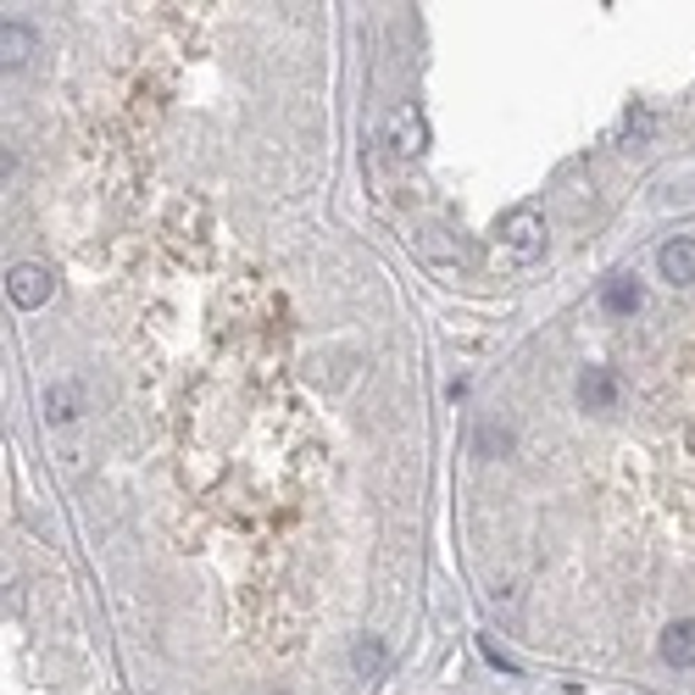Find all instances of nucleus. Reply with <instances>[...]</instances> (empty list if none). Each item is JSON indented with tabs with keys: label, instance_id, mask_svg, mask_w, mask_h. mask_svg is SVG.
Returning <instances> with one entry per match:
<instances>
[{
	"label": "nucleus",
	"instance_id": "7",
	"mask_svg": "<svg viewBox=\"0 0 695 695\" xmlns=\"http://www.w3.org/2000/svg\"><path fill=\"white\" fill-rule=\"evenodd\" d=\"M78 412H84V390L78 384H51L45 390V417H51V424H73Z\"/></svg>",
	"mask_w": 695,
	"mask_h": 695
},
{
	"label": "nucleus",
	"instance_id": "10",
	"mask_svg": "<svg viewBox=\"0 0 695 695\" xmlns=\"http://www.w3.org/2000/svg\"><path fill=\"white\" fill-rule=\"evenodd\" d=\"M351 662H356V673H367V679H374L384 662H390V652H384V640H362L356 645V652H351Z\"/></svg>",
	"mask_w": 695,
	"mask_h": 695
},
{
	"label": "nucleus",
	"instance_id": "6",
	"mask_svg": "<svg viewBox=\"0 0 695 695\" xmlns=\"http://www.w3.org/2000/svg\"><path fill=\"white\" fill-rule=\"evenodd\" d=\"M662 662L668 668H695V618H679L662 629Z\"/></svg>",
	"mask_w": 695,
	"mask_h": 695
},
{
	"label": "nucleus",
	"instance_id": "4",
	"mask_svg": "<svg viewBox=\"0 0 695 695\" xmlns=\"http://www.w3.org/2000/svg\"><path fill=\"white\" fill-rule=\"evenodd\" d=\"M579 406L584 412H612L618 406V379L607 374V367H584L579 374Z\"/></svg>",
	"mask_w": 695,
	"mask_h": 695
},
{
	"label": "nucleus",
	"instance_id": "3",
	"mask_svg": "<svg viewBox=\"0 0 695 695\" xmlns=\"http://www.w3.org/2000/svg\"><path fill=\"white\" fill-rule=\"evenodd\" d=\"M51 273L45 267H34V262H17L12 273H7V295H12V306H23V312H39L45 301H51Z\"/></svg>",
	"mask_w": 695,
	"mask_h": 695
},
{
	"label": "nucleus",
	"instance_id": "9",
	"mask_svg": "<svg viewBox=\"0 0 695 695\" xmlns=\"http://www.w3.org/2000/svg\"><path fill=\"white\" fill-rule=\"evenodd\" d=\"M28 28L23 23H7V28H0V62H7V67H23L28 62Z\"/></svg>",
	"mask_w": 695,
	"mask_h": 695
},
{
	"label": "nucleus",
	"instance_id": "5",
	"mask_svg": "<svg viewBox=\"0 0 695 695\" xmlns=\"http://www.w3.org/2000/svg\"><path fill=\"white\" fill-rule=\"evenodd\" d=\"M657 267H662L668 285H695V240H690V235L668 240L662 256H657Z\"/></svg>",
	"mask_w": 695,
	"mask_h": 695
},
{
	"label": "nucleus",
	"instance_id": "2",
	"mask_svg": "<svg viewBox=\"0 0 695 695\" xmlns=\"http://www.w3.org/2000/svg\"><path fill=\"white\" fill-rule=\"evenodd\" d=\"M384 146H390L401 162H417V156H424V146H429L424 112H417V106H395L390 123H384Z\"/></svg>",
	"mask_w": 695,
	"mask_h": 695
},
{
	"label": "nucleus",
	"instance_id": "1",
	"mask_svg": "<svg viewBox=\"0 0 695 695\" xmlns=\"http://www.w3.org/2000/svg\"><path fill=\"white\" fill-rule=\"evenodd\" d=\"M545 251V223H540V212H513L501 223V262H513V267H529L534 256Z\"/></svg>",
	"mask_w": 695,
	"mask_h": 695
},
{
	"label": "nucleus",
	"instance_id": "8",
	"mask_svg": "<svg viewBox=\"0 0 695 695\" xmlns=\"http://www.w3.org/2000/svg\"><path fill=\"white\" fill-rule=\"evenodd\" d=\"M601 306H607L612 317H634L640 312V285H634V278H612L607 295H601Z\"/></svg>",
	"mask_w": 695,
	"mask_h": 695
}]
</instances>
